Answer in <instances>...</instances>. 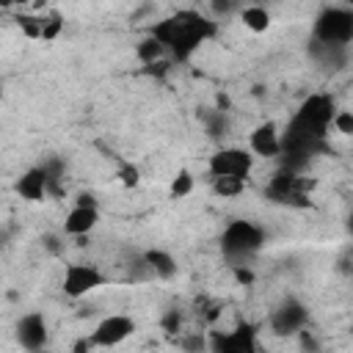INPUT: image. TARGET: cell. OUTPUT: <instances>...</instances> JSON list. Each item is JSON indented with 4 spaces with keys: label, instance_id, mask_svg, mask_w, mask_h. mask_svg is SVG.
Listing matches in <instances>:
<instances>
[{
    "label": "cell",
    "instance_id": "1",
    "mask_svg": "<svg viewBox=\"0 0 353 353\" xmlns=\"http://www.w3.org/2000/svg\"><path fill=\"white\" fill-rule=\"evenodd\" d=\"M336 110L331 97L325 94H314L309 97L301 110L292 116V121L287 124V130L281 132V152L295 157V154H309L328 132L331 121H334Z\"/></svg>",
    "mask_w": 353,
    "mask_h": 353
},
{
    "label": "cell",
    "instance_id": "2",
    "mask_svg": "<svg viewBox=\"0 0 353 353\" xmlns=\"http://www.w3.org/2000/svg\"><path fill=\"white\" fill-rule=\"evenodd\" d=\"M212 33H215V25L199 11H176L174 17L152 28V36L165 47V52H171L179 61L190 58L199 50V44Z\"/></svg>",
    "mask_w": 353,
    "mask_h": 353
},
{
    "label": "cell",
    "instance_id": "3",
    "mask_svg": "<svg viewBox=\"0 0 353 353\" xmlns=\"http://www.w3.org/2000/svg\"><path fill=\"white\" fill-rule=\"evenodd\" d=\"M262 245H265V232L251 221H232L221 234V251L226 262H232V268L237 262L251 259Z\"/></svg>",
    "mask_w": 353,
    "mask_h": 353
},
{
    "label": "cell",
    "instance_id": "4",
    "mask_svg": "<svg viewBox=\"0 0 353 353\" xmlns=\"http://www.w3.org/2000/svg\"><path fill=\"white\" fill-rule=\"evenodd\" d=\"M353 39V8L325 6L314 19V41L334 50Z\"/></svg>",
    "mask_w": 353,
    "mask_h": 353
},
{
    "label": "cell",
    "instance_id": "5",
    "mask_svg": "<svg viewBox=\"0 0 353 353\" xmlns=\"http://www.w3.org/2000/svg\"><path fill=\"white\" fill-rule=\"evenodd\" d=\"M210 350L212 353H262L256 328L251 323H237L226 331L215 328L210 334Z\"/></svg>",
    "mask_w": 353,
    "mask_h": 353
},
{
    "label": "cell",
    "instance_id": "6",
    "mask_svg": "<svg viewBox=\"0 0 353 353\" xmlns=\"http://www.w3.org/2000/svg\"><path fill=\"white\" fill-rule=\"evenodd\" d=\"M210 176H237V179H248L251 168H254V154L251 149H218L210 157Z\"/></svg>",
    "mask_w": 353,
    "mask_h": 353
},
{
    "label": "cell",
    "instance_id": "7",
    "mask_svg": "<svg viewBox=\"0 0 353 353\" xmlns=\"http://www.w3.org/2000/svg\"><path fill=\"white\" fill-rule=\"evenodd\" d=\"M132 331H135V320L132 317H127V314H108V317H102L94 325L91 342L97 347H116L127 336H132Z\"/></svg>",
    "mask_w": 353,
    "mask_h": 353
},
{
    "label": "cell",
    "instance_id": "8",
    "mask_svg": "<svg viewBox=\"0 0 353 353\" xmlns=\"http://www.w3.org/2000/svg\"><path fill=\"white\" fill-rule=\"evenodd\" d=\"M105 284V276L97 265H85V262H77V265H69L66 273H63V292L69 298H80V295H88L91 290L102 287Z\"/></svg>",
    "mask_w": 353,
    "mask_h": 353
},
{
    "label": "cell",
    "instance_id": "9",
    "mask_svg": "<svg viewBox=\"0 0 353 353\" xmlns=\"http://www.w3.org/2000/svg\"><path fill=\"white\" fill-rule=\"evenodd\" d=\"M17 342L28 350V353H39L47 345V323L41 312H28L19 317L17 323Z\"/></svg>",
    "mask_w": 353,
    "mask_h": 353
},
{
    "label": "cell",
    "instance_id": "10",
    "mask_svg": "<svg viewBox=\"0 0 353 353\" xmlns=\"http://www.w3.org/2000/svg\"><path fill=\"white\" fill-rule=\"evenodd\" d=\"M306 320H309V309L290 298L270 314V328L276 334H301L306 328Z\"/></svg>",
    "mask_w": 353,
    "mask_h": 353
},
{
    "label": "cell",
    "instance_id": "11",
    "mask_svg": "<svg viewBox=\"0 0 353 353\" xmlns=\"http://www.w3.org/2000/svg\"><path fill=\"white\" fill-rule=\"evenodd\" d=\"M97 223H99V210H97V204H74V207L66 212V218H63V232H66L69 237H83V234H88Z\"/></svg>",
    "mask_w": 353,
    "mask_h": 353
},
{
    "label": "cell",
    "instance_id": "12",
    "mask_svg": "<svg viewBox=\"0 0 353 353\" xmlns=\"http://www.w3.org/2000/svg\"><path fill=\"white\" fill-rule=\"evenodd\" d=\"M251 154H259V157H276L281 154V132L273 121H265L259 124L254 132H251Z\"/></svg>",
    "mask_w": 353,
    "mask_h": 353
},
{
    "label": "cell",
    "instance_id": "13",
    "mask_svg": "<svg viewBox=\"0 0 353 353\" xmlns=\"http://www.w3.org/2000/svg\"><path fill=\"white\" fill-rule=\"evenodd\" d=\"M47 190H50V179H47V174H44L41 165L28 168V171L17 179V193H19L25 201H41V199L47 196Z\"/></svg>",
    "mask_w": 353,
    "mask_h": 353
},
{
    "label": "cell",
    "instance_id": "14",
    "mask_svg": "<svg viewBox=\"0 0 353 353\" xmlns=\"http://www.w3.org/2000/svg\"><path fill=\"white\" fill-rule=\"evenodd\" d=\"M143 259H146L152 276H157V279H171L176 273V259L168 251H163V248H149L143 254Z\"/></svg>",
    "mask_w": 353,
    "mask_h": 353
},
{
    "label": "cell",
    "instance_id": "15",
    "mask_svg": "<svg viewBox=\"0 0 353 353\" xmlns=\"http://www.w3.org/2000/svg\"><path fill=\"white\" fill-rule=\"evenodd\" d=\"M240 22L251 33H265L270 28V11L265 6H243L240 8Z\"/></svg>",
    "mask_w": 353,
    "mask_h": 353
},
{
    "label": "cell",
    "instance_id": "16",
    "mask_svg": "<svg viewBox=\"0 0 353 353\" xmlns=\"http://www.w3.org/2000/svg\"><path fill=\"white\" fill-rule=\"evenodd\" d=\"M245 188V179H237V176H212V190L221 196V199H234L240 196Z\"/></svg>",
    "mask_w": 353,
    "mask_h": 353
},
{
    "label": "cell",
    "instance_id": "17",
    "mask_svg": "<svg viewBox=\"0 0 353 353\" xmlns=\"http://www.w3.org/2000/svg\"><path fill=\"white\" fill-rule=\"evenodd\" d=\"M135 52H138V58H141L146 66H152V63H157V61H160V55L165 52V47H163L154 36H149V39H143V41L135 47Z\"/></svg>",
    "mask_w": 353,
    "mask_h": 353
},
{
    "label": "cell",
    "instance_id": "18",
    "mask_svg": "<svg viewBox=\"0 0 353 353\" xmlns=\"http://www.w3.org/2000/svg\"><path fill=\"white\" fill-rule=\"evenodd\" d=\"M193 185H196L193 174H190V171H179V174L171 179V196H174V199H185V196H190Z\"/></svg>",
    "mask_w": 353,
    "mask_h": 353
},
{
    "label": "cell",
    "instance_id": "19",
    "mask_svg": "<svg viewBox=\"0 0 353 353\" xmlns=\"http://www.w3.org/2000/svg\"><path fill=\"white\" fill-rule=\"evenodd\" d=\"M116 176H119V182H121L124 188H135V185L141 182V171H138V165H132V163H121L119 171H116Z\"/></svg>",
    "mask_w": 353,
    "mask_h": 353
},
{
    "label": "cell",
    "instance_id": "20",
    "mask_svg": "<svg viewBox=\"0 0 353 353\" xmlns=\"http://www.w3.org/2000/svg\"><path fill=\"white\" fill-rule=\"evenodd\" d=\"M19 28H22L25 36L41 39V33H44V19H41V17H22V19H19Z\"/></svg>",
    "mask_w": 353,
    "mask_h": 353
},
{
    "label": "cell",
    "instance_id": "21",
    "mask_svg": "<svg viewBox=\"0 0 353 353\" xmlns=\"http://www.w3.org/2000/svg\"><path fill=\"white\" fill-rule=\"evenodd\" d=\"M41 19H44V33H41V39H44V41L58 39V33L63 30V19H61V14H50V17H41Z\"/></svg>",
    "mask_w": 353,
    "mask_h": 353
},
{
    "label": "cell",
    "instance_id": "22",
    "mask_svg": "<svg viewBox=\"0 0 353 353\" xmlns=\"http://www.w3.org/2000/svg\"><path fill=\"white\" fill-rule=\"evenodd\" d=\"M331 127H334L339 135H353V110H336Z\"/></svg>",
    "mask_w": 353,
    "mask_h": 353
},
{
    "label": "cell",
    "instance_id": "23",
    "mask_svg": "<svg viewBox=\"0 0 353 353\" xmlns=\"http://www.w3.org/2000/svg\"><path fill=\"white\" fill-rule=\"evenodd\" d=\"M160 325H163V331H165V334H176V331L182 328V317H179V312H176V309H171V312L163 317V323H160Z\"/></svg>",
    "mask_w": 353,
    "mask_h": 353
},
{
    "label": "cell",
    "instance_id": "24",
    "mask_svg": "<svg viewBox=\"0 0 353 353\" xmlns=\"http://www.w3.org/2000/svg\"><path fill=\"white\" fill-rule=\"evenodd\" d=\"M94 342H91V336H80L74 345H72V353H94Z\"/></svg>",
    "mask_w": 353,
    "mask_h": 353
},
{
    "label": "cell",
    "instance_id": "25",
    "mask_svg": "<svg viewBox=\"0 0 353 353\" xmlns=\"http://www.w3.org/2000/svg\"><path fill=\"white\" fill-rule=\"evenodd\" d=\"M339 265H342V270H345V273H350V270H353V248H347V251H345V256L339 259Z\"/></svg>",
    "mask_w": 353,
    "mask_h": 353
},
{
    "label": "cell",
    "instance_id": "26",
    "mask_svg": "<svg viewBox=\"0 0 353 353\" xmlns=\"http://www.w3.org/2000/svg\"><path fill=\"white\" fill-rule=\"evenodd\" d=\"M212 11L226 14V11H234V6H232V3H212Z\"/></svg>",
    "mask_w": 353,
    "mask_h": 353
},
{
    "label": "cell",
    "instance_id": "27",
    "mask_svg": "<svg viewBox=\"0 0 353 353\" xmlns=\"http://www.w3.org/2000/svg\"><path fill=\"white\" fill-rule=\"evenodd\" d=\"M347 229H350V232H353V215H350V218H347Z\"/></svg>",
    "mask_w": 353,
    "mask_h": 353
}]
</instances>
